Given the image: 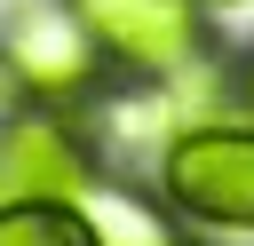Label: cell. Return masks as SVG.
<instances>
[{
	"label": "cell",
	"mask_w": 254,
	"mask_h": 246,
	"mask_svg": "<svg viewBox=\"0 0 254 246\" xmlns=\"http://www.w3.org/2000/svg\"><path fill=\"white\" fill-rule=\"evenodd\" d=\"M0 56H8V71H16V87L24 95H79L87 79H95V32H87V16H79V0L64 8V0H24L16 8V24H8V40H0Z\"/></svg>",
	"instance_id": "2"
},
{
	"label": "cell",
	"mask_w": 254,
	"mask_h": 246,
	"mask_svg": "<svg viewBox=\"0 0 254 246\" xmlns=\"http://www.w3.org/2000/svg\"><path fill=\"white\" fill-rule=\"evenodd\" d=\"M0 190L8 198H87L95 190V151L56 111L8 119V135H0Z\"/></svg>",
	"instance_id": "3"
},
{
	"label": "cell",
	"mask_w": 254,
	"mask_h": 246,
	"mask_svg": "<svg viewBox=\"0 0 254 246\" xmlns=\"http://www.w3.org/2000/svg\"><path fill=\"white\" fill-rule=\"evenodd\" d=\"M95 238H103V246H183V238L167 230V214H151L143 198H103V206H95Z\"/></svg>",
	"instance_id": "6"
},
{
	"label": "cell",
	"mask_w": 254,
	"mask_h": 246,
	"mask_svg": "<svg viewBox=\"0 0 254 246\" xmlns=\"http://www.w3.org/2000/svg\"><path fill=\"white\" fill-rule=\"evenodd\" d=\"M238 79H246V103H254V56H246V71H238Z\"/></svg>",
	"instance_id": "7"
},
{
	"label": "cell",
	"mask_w": 254,
	"mask_h": 246,
	"mask_svg": "<svg viewBox=\"0 0 254 246\" xmlns=\"http://www.w3.org/2000/svg\"><path fill=\"white\" fill-rule=\"evenodd\" d=\"M198 8H246V0H198Z\"/></svg>",
	"instance_id": "8"
},
{
	"label": "cell",
	"mask_w": 254,
	"mask_h": 246,
	"mask_svg": "<svg viewBox=\"0 0 254 246\" xmlns=\"http://www.w3.org/2000/svg\"><path fill=\"white\" fill-rule=\"evenodd\" d=\"M159 190L175 222L254 238V127H190L159 159Z\"/></svg>",
	"instance_id": "1"
},
{
	"label": "cell",
	"mask_w": 254,
	"mask_h": 246,
	"mask_svg": "<svg viewBox=\"0 0 254 246\" xmlns=\"http://www.w3.org/2000/svg\"><path fill=\"white\" fill-rule=\"evenodd\" d=\"M0 246H103L95 214H79V198H16L0 206Z\"/></svg>",
	"instance_id": "5"
},
{
	"label": "cell",
	"mask_w": 254,
	"mask_h": 246,
	"mask_svg": "<svg viewBox=\"0 0 254 246\" xmlns=\"http://www.w3.org/2000/svg\"><path fill=\"white\" fill-rule=\"evenodd\" d=\"M79 16L127 71H175L198 48V0H79Z\"/></svg>",
	"instance_id": "4"
}]
</instances>
